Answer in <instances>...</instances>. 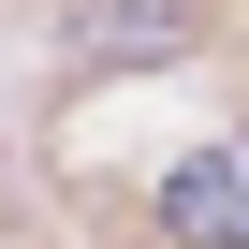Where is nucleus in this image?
I'll list each match as a JSON object with an SVG mask.
<instances>
[{
  "label": "nucleus",
  "mask_w": 249,
  "mask_h": 249,
  "mask_svg": "<svg viewBox=\"0 0 249 249\" xmlns=\"http://www.w3.org/2000/svg\"><path fill=\"white\" fill-rule=\"evenodd\" d=\"M161 234H176V249H249V132L161 161Z\"/></svg>",
  "instance_id": "f257e3e1"
},
{
  "label": "nucleus",
  "mask_w": 249,
  "mask_h": 249,
  "mask_svg": "<svg viewBox=\"0 0 249 249\" xmlns=\"http://www.w3.org/2000/svg\"><path fill=\"white\" fill-rule=\"evenodd\" d=\"M88 30H117V44H161V30H176V0H103Z\"/></svg>",
  "instance_id": "f03ea898"
}]
</instances>
